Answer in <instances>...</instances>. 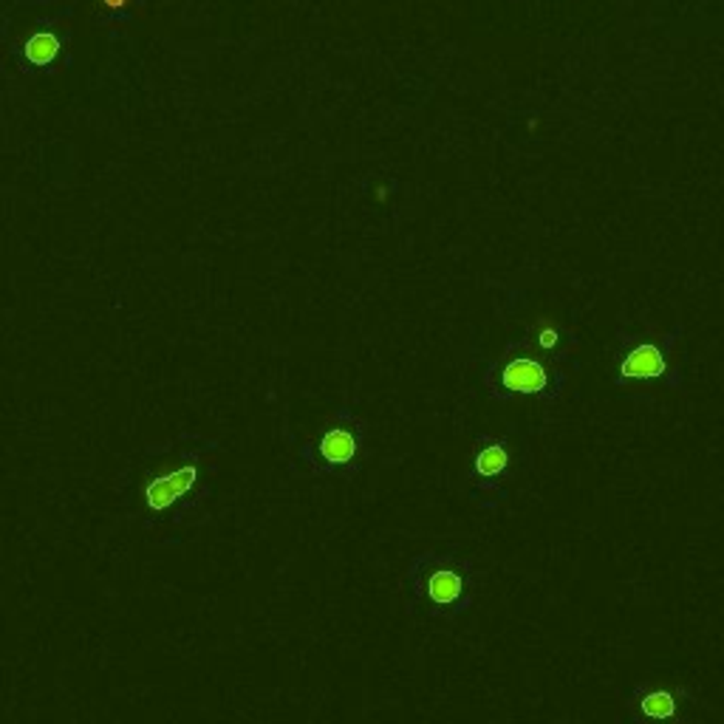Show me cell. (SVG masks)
Segmentation results:
<instances>
[{
	"label": "cell",
	"instance_id": "cell-1",
	"mask_svg": "<svg viewBox=\"0 0 724 724\" xmlns=\"http://www.w3.org/2000/svg\"><path fill=\"white\" fill-rule=\"evenodd\" d=\"M685 329L679 323L668 329L656 326H631L617 329L612 352V376L617 385H648L682 391V345Z\"/></svg>",
	"mask_w": 724,
	"mask_h": 724
},
{
	"label": "cell",
	"instance_id": "cell-2",
	"mask_svg": "<svg viewBox=\"0 0 724 724\" xmlns=\"http://www.w3.org/2000/svg\"><path fill=\"white\" fill-rule=\"evenodd\" d=\"M408 586L414 597V608L433 620H456L467 614L476 592L478 574L470 558L439 549V552L419 555L408 569Z\"/></svg>",
	"mask_w": 724,
	"mask_h": 724
},
{
	"label": "cell",
	"instance_id": "cell-3",
	"mask_svg": "<svg viewBox=\"0 0 724 724\" xmlns=\"http://www.w3.org/2000/svg\"><path fill=\"white\" fill-rule=\"evenodd\" d=\"M484 388L498 402H558L569 385V371L530 352L524 340H512L498 360L484 368Z\"/></svg>",
	"mask_w": 724,
	"mask_h": 724
},
{
	"label": "cell",
	"instance_id": "cell-4",
	"mask_svg": "<svg viewBox=\"0 0 724 724\" xmlns=\"http://www.w3.org/2000/svg\"><path fill=\"white\" fill-rule=\"evenodd\" d=\"M520 470V445L509 433H478L470 456V489L484 504H501L509 496V481Z\"/></svg>",
	"mask_w": 724,
	"mask_h": 724
},
{
	"label": "cell",
	"instance_id": "cell-5",
	"mask_svg": "<svg viewBox=\"0 0 724 724\" xmlns=\"http://www.w3.org/2000/svg\"><path fill=\"white\" fill-rule=\"evenodd\" d=\"M699 708V693L682 679H643L625 699V719L636 724L690 721Z\"/></svg>",
	"mask_w": 724,
	"mask_h": 724
},
{
	"label": "cell",
	"instance_id": "cell-6",
	"mask_svg": "<svg viewBox=\"0 0 724 724\" xmlns=\"http://www.w3.org/2000/svg\"><path fill=\"white\" fill-rule=\"evenodd\" d=\"M520 340H524L530 352L558 365L569 362L577 349V334L563 320H555V317H538Z\"/></svg>",
	"mask_w": 724,
	"mask_h": 724
},
{
	"label": "cell",
	"instance_id": "cell-7",
	"mask_svg": "<svg viewBox=\"0 0 724 724\" xmlns=\"http://www.w3.org/2000/svg\"><path fill=\"white\" fill-rule=\"evenodd\" d=\"M342 419H345V414H340L337 422H331V427H326L323 436L314 445V458H317V467L320 470L345 467L360 456L362 433L354 430L352 422H342Z\"/></svg>",
	"mask_w": 724,
	"mask_h": 724
},
{
	"label": "cell",
	"instance_id": "cell-8",
	"mask_svg": "<svg viewBox=\"0 0 724 724\" xmlns=\"http://www.w3.org/2000/svg\"><path fill=\"white\" fill-rule=\"evenodd\" d=\"M198 478V467L195 465H184L173 473H164V476H156L144 484V504H148L151 512H164L176 504L182 496L193 489Z\"/></svg>",
	"mask_w": 724,
	"mask_h": 724
},
{
	"label": "cell",
	"instance_id": "cell-9",
	"mask_svg": "<svg viewBox=\"0 0 724 724\" xmlns=\"http://www.w3.org/2000/svg\"><path fill=\"white\" fill-rule=\"evenodd\" d=\"M23 51H26V60L32 66H48L54 57L60 54V40H57L51 32H37L26 40Z\"/></svg>",
	"mask_w": 724,
	"mask_h": 724
},
{
	"label": "cell",
	"instance_id": "cell-10",
	"mask_svg": "<svg viewBox=\"0 0 724 724\" xmlns=\"http://www.w3.org/2000/svg\"><path fill=\"white\" fill-rule=\"evenodd\" d=\"M100 4L110 12H120V9H128L131 6V0H100Z\"/></svg>",
	"mask_w": 724,
	"mask_h": 724
}]
</instances>
